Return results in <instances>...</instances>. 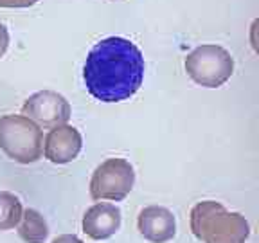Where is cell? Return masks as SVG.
<instances>
[{"label":"cell","instance_id":"1","mask_svg":"<svg viewBox=\"0 0 259 243\" xmlns=\"http://www.w3.org/2000/svg\"><path fill=\"white\" fill-rule=\"evenodd\" d=\"M87 90L97 101L119 103L137 94L144 79V56L134 42L110 36L92 47L83 67Z\"/></svg>","mask_w":259,"mask_h":243},{"label":"cell","instance_id":"2","mask_svg":"<svg viewBox=\"0 0 259 243\" xmlns=\"http://www.w3.org/2000/svg\"><path fill=\"white\" fill-rule=\"evenodd\" d=\"M191 231L203 243H245L250 225L241 213L227 211L214 200H203L191 209Z\"/></svg>","mask_w":259,"mask_h":243},{"label":"cell","instance_id":"3","mask_svg":"<svg viewBox=\"0 0 259 243\" xmlns=\"http://www.w3.org/2000/svg\"><path fill=\"white\" fill-rule=\"evenodd\" d=\"M0 150L18 164L40 160L44 153V134L40 126L25 115H2Z\"/></svg>","mask_w":259,"mask_h":243},{"label":"cell","instance_id":"4","mask_svg":"<svg viewBox=\"0 0 259 243\" xmlns=\"http://www.w3.org/2000/svg\"><path fill=\"white\" fill-rule=\"evenodd\" d=\"M186 72L194 83L207 89H218L231 79L234 60L227 49L205 44L191 51L186 58Z\"/></svg>","mask_w":259,"mask_h":243},{"label":"cell","instance_id":"5","mask_svg":"<svg viewBox=\"0 0 259 243\" xmlns=\"http://www.w3.org/2000/svg\"><path fill=\"white\" fill-rule=\"evenodd\" d=\"M135 171L126 158H106L96 168L90 180V196L94 200L121 202L134 189Z\"/></svg>","mask_w":259,"mask_h":243},{"label":"cell","instance_id":"6","mask_svg":"<svg viewBox=\"0 0 259 243\" xmlns=\"http://www.w3.org/2000/svg\"><path fill=\"white\" fill-rule=\"evenodd\" d=\"M22 113L38 126L53 128L69 121L70 105L61 94L54 90H40L27 97V101L22 106Z\"/></svg>","mask_w":259,"mask_h":243},{"label":"cell","instance_id":"7","mask_svg":"<svg viewBox=\"0 0 259 243\" xmlns=\"http://www.w3.org/2000/svg\"><path fill=\"white\" fill-rule=\"evenodd\" d=\"M81 148H83L81 134L67 123L53 126L45 135L44 153L45 158L53 164H69L79 155Z\"/></svg>","mask_w":259,"mask_h":243},{"label":"cell","instance_id":"8","mask_svg":"<svg viewBox=\"0 0 259 243\" xmlns=\"http://www.w3.org/2000/svg\"><path fill=\"white\" fill-rule=\"evenodd\" d=\"M137 229L148 241L166 243L177 234V218L167 207L150 206L139 213Z\"/></svg>","mask_w":259,"mask_h":243},{"label":"cell","instance_id":"9","mask_svg":"<svg viewBox=\"0 0 259 243\" xmlns=\"http://www.w3.org/2000/svg\"><path fill=\"white\" fill-rule=\"evenodd\" d=\"M119 229H121V209L115 204H94L83 216V232L96 241L112 238Z\"/></svg>","mask_w":259,"mask_h":243},{"label":"cell","instance_id":"10","mask_svg":"<svg viewBox=\"0 0 259 243\" xmlns=\"http://www.w3.org/2000/svg\"><path fill=\"white\" fill-rule=\"evenodd\" d=\"M18 236L25 243H44L49 236V225L41 213L36 209L22 211V218L18 222Z\"/></svg>","mask_w":259,"mask_h":243},{"label":"cell","instance_id":"11","mask_svg":"<svg viewBox=\"0 0 259 243\" xmlns=\"http://www.w3.org/2000/svg\"><path fill=\"white\" fill-rule=\"evenodd\" d=\"M22 202L9 191H0V231H9L22 218Z\"/></svg>","mask_w":259,"mask_h":243},{"label":"cell","instance_id":"12","mask_svg":"<svg viewBox=\"0 0 259 243\" xmlns=\"http://www.w3.org/2000/svg\"><path fill=\"white\" fill-rule=\"evenodd\" d=\"M38 0H0V8H31Z\"/></svg>","mask_w":259,"mask_h":243},{"label":"cell","instance_id":"13","mask_svg":"<svg viewBox=\"0 0 259 243\" xmlns=\"http://www.w3.org/2000/svg\"><path fill=\"white\" fill-rule=\"evenodd\" d=\"M9 47V31L4 24H0V58L4 56Z\"/></svg>","mask_w":259,"mask_h":243},{"label":"cell","instance_id":"14","mask_svg":"<svg viewBox=\"0 0 259 243\" xmlns=\"http://www.w3.org/2000/svg\"><path fill=\"white\" fill-rule=\"evenodd\" d=\"M53 243H85V241H81L76 234H61V236H56V238L53 239Z\"/></svg>","mask_w":259,"mask_h":243}]
</instances>
